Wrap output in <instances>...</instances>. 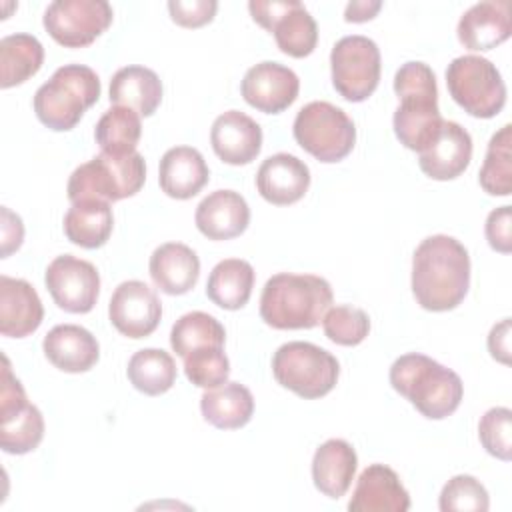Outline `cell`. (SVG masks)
Masks as SVG:
<instances>
[{
  "mask_svg": "<svg viewBox=\"0 0 512 512\" xmlns=\"http://www.w3.org/2000/svg\"><path fill=\"white\" fill-rule=\"evenodd\" d=\"M292 0H252L248 2V10L264 30L270 32L272 24L290 8Z\"/></svg>",
  "mask_w": 512,
  "mask_h": 512,
  "instance_id": "obj_44",
  "label": "cell"
},
{
  "mask_svg": "<svg viewBox=\"0 0 512 512\" xmlns=\"http://www.w3.org/2000/svg\"><path fill=\"white\" fill-rule=\"evenodd\" d=\"M200 410L206 422L220 430H236L250 422L254 414V396L240 382H224L208 388L200 398Z\"/></svg>",
  "mask_w": 512,
  "mask_h": 512,
  "instance_id": "obj_28",
  "label": "cell"
},
{
  "mask_svg": "<svg viewBox=\"0 0 512 512\" xmlns=\"http://www.w3.org/2000/svg\"><path fill=\"white\" fill-rule=\"evenodd\" d=\"M218 10L216 0H170L168 12L170 18L184 28H198L208 22H212L214 14Z\"/></svg>",
  "mask_w": 512,
  "mask_h": 512,
  "instance_id": "obj_42",
  "label": "cell"
},
{
  "mask_svg": "<svg viewBox=\"0 0 512 512\" xmlns=\"http://www.w3.org/2000/svg\"><path fill=\"white\" fill-rule=\"evenodd\" d=\"M300 78L280 62L264 60L246 70L240 92L242 98L264 114H278L298 98Z\"/></svg>",
  "mask_w": 512,
  "mask_h": 512,
  "instance_id": "obj_14",
  "label": "cell"
},
{
  "mask_svg": "<svg viewBox=\"0 0 512 512\" xmlns=\"http://www.w3.org/2000/svg\"><path fill=\"white\" fill-rule=\"evenodd\" d=\"M142 136L140 114L126 106L108 108L94 128V138L102 152L106 154H130L136 152L138 140Z\"/></svg>",
  "mask_w": 512,
  "mask_h": 512,
  "instance_id": "obj_34",
  "label": "cell"
},
{
  "mask_svg": "<svg viewBox=\"0 0 512 512\" xmlns=\"http://www.w3.org/2000/svg\"><path fill=\"white\" fill-rule=\"evenodd\" d=\"M358 456L352 444L342 438H330L320 444L312 458V480L316 490L328 498H342L356 474Z\"/></svg>",
  "mask_w": 512,
  "mask_h": 512,
  "instance_id": "obj_26",
  "label": "cell"
},
{
  "mask_svg": "<svg viewBox=\"0 0 512 512\" xmlns=\"http://www.w3.org/2000/svg\"><path fill=\"white\" fill-rule=\"evenodd\" d=\"M146 180V162L140 152L106 154L100 152L92 160L80 164L68 178V198L116 202L140 192Z\"/></svg>",
  "mask_w": 512,
  "mask_h": 512,
  "instance_id": "obj_5",
  "label": "cell"
},
{
  "mask_svg": "<svg viewBox=\"0 0 512 512\" xmlns=\"http://www.w3.org/2000/svg\"><path fill=\"white\" fill-rule=\"evenodd\" d=\"M394 92L404 96H438L436 76L426 62L410 60L402 64L394 74Z\"/></svg>",
  "mask_w": 512,
  "mask_h": 512,
  "instance_id": "obj_41",
  "label": "cell"
},
{
  "mask_svg": "<svg viewBox=\"0 0 512 512\" xmlns=\"http://www.w3.org/2000/svg\"><path fill=\"white\" fill-rule=\"evenodd\" d=\"M390 384L430 420H442L456 412L464 396V384L454 370L418 352L392 362Z\"/></svg>",
  "mask_w": 512,
  "mask_h": 512,
  "instance_id": "obj_3",
  "label": "cell"
},
{
  "mask_svg": "<svg viewBox=\"0 0 512 512\" xmlns=\"http://www.w3.org/2000/svg\"><path fill=\"white\" fill-rule=\"evenodd\" d=\"M24 238V226L18 214L2 206V258H8L14 250L20 248Z\"/></svg>",
  "mask_w": 512,
  "mask_h": 512,
  "instance_id": "obj_45",
  "label": "cell"
},
{
  "mask_svg": "<svg viewBox=\"0 0 512 512\" xmlns=\"http://www.w3.org/2000/svg\"><path fill=\"white\" fill-rule=\"evenodd\" d=\"M276 382L300 398H322L338 382L340 364L336 356L312 342H286L272 356Z\"/></svg>",
  "mask_w": 512,
  "mask_h": 512,
  "instance_id": "obj_6",
  "label": "cell"
},
{
  "mask_svg": "<svg viewBox=\"0 0 512 512\" xmlns=\"http://www.w3.org/2000/svg\"><path fill=\"white\" fill-rule=\"evenodd\" d=\"M44 318V306L34 286L22 278L0 276V332L8 338H24L36 332Z\"/></svg>",
  "mask_w": 512,
  "mask_h": 512,
  "instance_id": "obj_20",
  "label": "cell"
},
{
  "mask_svg": "<svg viewBox=\"0 0 512 512\" xmlns=\"http://www.w3.org/2000/svg\"><path fill=\"white\" fill-rule=\"evenodd\" d=\"M112 6L106 0H56L44 12L46 32L66 48L92 44L110 24Z\"/></svg>",
  "mask_w": 512,
  "mask_h": 512,
  "instance_id": "obj_11",
  "label": "cell"
},
{
  "mask_svg": "<svg viewBox=\"0 0 512 512\" xmlns=\"http://www.w3.org/2000/svg\"><path fill=\"white\" fill-rule=\"evenodd\" d=\"M210 170L204 156L192 146H174L164 152L158 168V182L166 196L188 200L208 182Z\"/></svg>",
  "mask_w": 512,
  "mask_h": 512,
  "instance_id": "obj_24",
  "label": "cell"
},
{
  "mask_svg": "<svg viewBox=\"0 0 512 512\" xmlns=\"http://www.w3.org/2000/svg\"><path fill=\"white\" fill-rule=\"evenodd\" d=\"M478 438L488 454L508 462L512 458V410L496 406L484 412L478 422Z\"/></svg>",
  "mask_w": 512,
  "mask_h": 512,
  "instance_id": "obj_40",
  "label": "cell"
},
{
  "mask_svg": "<svg viewBox=\"0 0 512 512\" xmlns=\"http://www.w3.org/2000/svg\"><path fill=\"white\" fill-rule=\"evenodd\" d=\"M46 358L62 372H88L100 358L96 336L78 324H58L42 340Z\"/></svg>",
  "mask_w": 512,
  "mask_h": 512,
  "instance_id": "obj_23",
  "label": "cell"
},
{
  "mask_svg": "<svg viewBox=\"0 0 512 512\" xmlns=\"http://www.w3.org/2000/svg\"><path fill=\"white\" fill-rule=\"evenodd\" d=\"M114 228L110 202L104 200H78L72 202L64 216L66 238L80 248H100L108 242Z\"/></svg>",
  "mask_w": 512,
  "mask_h": 512,
  "instance_id": "obj_29",
  "label": "cell"
},
{
  "mask_svg": "<svg viewBox=\"0 0 512 512\" xmlns=\"http://www.w3.org/2000/svg\"><path fill=\"white\" fill-rule=\"evenodd\" d=\"M44 62V46L32 34H10L0 40V86L12 88L32 78Z\"/></svg>",
  "mask_w": 512,
  "mask_h": 512,
  "instance_id": "obj_31",
  "label": "cell"
},
{
  "mask_svg": "<svg viewBox=\"0 0 512 512\" xmlns=\"http://www.w3.org/2000/svg\"><path fill=\"white\" fill-rule=\"evenodd\" d=\"M256 188L274 206L294 204L310 188V168L294 154H272L256 172Z\"/></svg>",
  "mask_w": 512,
  "mask_h": 512,
  "instance_id": "obj_15",
  "label": "cell"
},
{
  "mask_svg": "<svg viewBox=\"0 0 512 512\" xmlns=\"http://www.w3.org/2000/svg\"><path fill=\"white\" fill-rule=\"evenodd\" d=\"M438 506L442 512H486L490 496L480 480L470 474H458L444 484Z\"/></svg>",
  "mask_w": 512,
  "mask_h": 512,
  "instance_id": "obj_39",
  "label": "cell"
},
{
  "mask_svg": "<svg viewBox=\"0 0 512 512\" xmlns=\"http://www.w3.org/2000/svg\"><path fill=\"white\" fill-rule=\"evenodd\" d=\"M332 304V286L316 274L278 272L260 294V318L276 330H308Z\"/></svg>",
  "mask_w": 512,
  "mask_h": 512,
  "instance_id": "obj_2",
  "label": "cell"
},
{
  "mask_svg": "<svg viewBox=\"0 0 512 512\" xmlns=\"http://www.w3.org/2000/svg\"><path fill=\"white\" fill-rule=\"evenodd\" d=\"M472 160V136L458 122L444 120L438 138L418 154L420 170L432 180L458 178Z\"/></svg>",
  "mask_w": 512,
  "mask_h": 512,
  "instance_id": "obj_18",
  "label": "cell"
},
{
  "mask_svg": "<svg viewBox=\"0 0 512 512\" xmlns=\"http://www.w3.org/2000/svg\"><path fill=\"white\" fill-rule=\"evenodd\" d=\"M296 142L320 162H340L356 144V126L338 106L314 100L302 106L292 126Z\"/></svg>",
  "mask_w": 512,
  "mask_h": 512,
  "instance_id": "obj_7",
  "label": "cell"
},
{
  "mask_svg": "<svg viewBox=\"0 0 512 512\" xmlns=\"http://www.w3.org/2000/svg\"><path fill=\"white\" fill-rule=\"evenodd\" d=\"M512 126L504 124L492 134L486 150L478 182L492 196H508L512 192Z\"/></svg>",
  "mask_w": 512,
  "mask_h": 512,
  "instance_id": "obj_36",
  "label": "cell"
},
{
  "mask_svg": "<svg viewBox=\"0 0 512 512\" xmlns=\"http://www.w3.org/2000/svg\"><path fill=\"white\" fill-rule=\"evenodd\" d=\"M380 70V48L368 36H344L330 52L332 84L348 102L366 100L380 82Z\"/></svg>",
  "mask_w": 512,
  "mask_h": 512,
  "instance_id": "obj_9",
  "label": "cell"
},
{
  "mask_svg": "<svg viewBox=\"0 0 512 512\" xmlns=\"http://www.w3.org/2000/svg\"><path fill=\"white\" fill-rule=\"evenodd\" d=\"M224 342V326L214 316L200 310L180 316L170 330V346L180 358L204 346H224Z\"/></svg>",
  "mask_w": 512,
  "mask_h": 512,
  "instance_id": "obj_35",
  "label": "cell"
},
{
  "mask_svg": "<svg viewBox=\"0 0 512 512\" xmlns=\"http://www.w3.org/2000/svg\"><path fill=\"white\" fill-rule=\"evenodd\" d=\"M44 282L56 306L70 314L90 312L100 296L96 266L72 254L56 256L46 268Z\"/></svg>",
  "mask_w": 512,
  "mask_h": 512,
  "instance_id": "obj_12",
  "label": "cell"
},
{
  "mask_svg": "<svg viewBox=\"0 0 512 512\" xmlns=\"http://www.w3.org/2000/svg\"><path fill=\"white\" fill-rule=\"evenodd\" d=\"M382 8V2H368V0H358L350 2L344 10V20L346 22H366L376 16V12Z\"/></svg>",
  "mask_w": 512,
  "mask_h": 512,
  "instance_id": "obj_47",
  "label": "cell"
},
{
  "mask_svg": "<svg viewBox=\"0 0 512 512\" xmlns=\"http://www.w3.org/2000/svg\"><path fill=\"white\" fill-rule=\"evenodd\" d=\"M470 288V256L448 234L424 238L412 256V294L430 312L454 310Z\"/></svg>",
  "mask_w": 512,
  "mask_h": 512,
  "instance_id": "obj_1",
  "label": "cell"
},
{
  "mask_svg": "<svg viewBox=\"0 0 512 512\" xmlns=\"http://www.w3.org/2000/svg\"><path fill=\"white\" fill-rule=\"evenodd\" d=\"M100 98V78L84 64L60 66L34 94L38 120L56 132L72 130Z\"/></svg>",
  "mask_w": 512,
  "mask_h": 512,
  "instance_id": "obj_4",
  "label": "cell"
},
{
  "mask_svg": "<svg viewBox=\"0 0 512 512\" xmlns=\"http://www.w3.org/2000/svg\"><path fill=\"white\" fill-rule=\"evenodd\" d=\"M210 142L222 162L232 166L250 164L262 150V128L248 114L228 110L214 120Z\"/></svg>",
  "mask_w": 512,
  "mask_h": 512,
  "instance_id": "obj_17",
  "label": "cell"
},
{
  "mask_svg": "<svg viewBox=\"0 0 512 512\" xmlns=\"http://www.w3.org/2000/svg\"><path fill=\"white\" fill-rule=\"evenodd\" d=\"M484 234H486V240H488L490 248H494L496 252L508 254L512 250V214H510V206H500V208H496L488 214Z\"/></svg>",
  "mask_w": 512,
  "mask_h": 512,
  "instance_id": "obj_43",
  "label": "cell"
},
{
  "mask_svg": "<svg viewBox=\"0 0 512 512\" xmlns=\"http://www.w3.org/2000/svg\"><path fill=\"white\" fill-rule=\"evenodd\" d=\"M490 356L502 364H510V318H502L488 334Z\"/></svg>",
  "mask_w": 512,
  "mask_h": 512,
  "instance_id": "obj_46",
  "label": "cell"
},
{
  "mask_svg": "<svg viewBox=\"0 0 512 512\" xmlns=\"http://www.w3.org/2000/svg\"><path fill=\"white\" fill-rule=\"evenodd\" d=\"M322 328L328 340L340 346H356L370 332V318L362 308L338 304L330 306L322 318Z\"/></svg>",
  "mask_w": 512,
  "mask_h": 512,
  "instance_id": "obj_37",
  "label": "cell"
},
{
  "mask_svg": "<svg viewBox=\"0 0 512 512\" xmlns=\"http://www.w3.org/2000/svg\"><path fill=\"white\" fill-rule=\"evenodd\" d=\"M446 86L452 100L474 118H494L506 104V84L484 56L454 58L446 68Z\"/></svg>",
  "mask_w": 512,
  "mask_h": 512,
  "instance_id": "obj_8",
  "label": "cell"
},
{
  "mask_svg": "<svg viewBox=\"0 0 512 512\" xmlns=\"http://www.w3.org/2000/svg\"><path fill=\"white\" fill-rule=\"evenodd\" d=\"M410 494L400 476L386 464L366 466L348 502L350 512H406Z\"/></svg>",
  "mask_w": 512,
  "mask_h": 512,
  "instance_id": "obj_16",
  "label": "cell"
},
{
  "mask_svg": "<svg viewBox=\"0 0 512 512\" xmlns=\"http://www.w3.org/2000/svg\"><path fill=\"white\" fill-rule=\"evenodd\" d=\"M254 268L240 258L220 260L206 282V296L224 310H240L252 294Z\"/></svg>",
  "mask_w": 512,
  "mask_h": 512,
  "instance_id": "obj_30",
  "label": "cell"
},
{
  "mask_svg": "<svg viewBox=\"0 0 512 512\" xmlns=\"http://www.w3.org/2000/svg\"><path fill=\"white\" fill-rule=\"evenodd\" d=\"M110 102L132 108L140 116H152L162 102V82L146 66H124L110 80Z\"/></svg>",
  "mask_w": 512,
  "mask_h": 512,
  "instance_id": "obj_27",
  "label": "cell"
},
{
  "mask_svg": "<svg viewBox=\"0 0 512 512\" xmlns=\"http://www.w3.org/2000/svg\"><path fill=\"white\" fill-rule=\"evenodd\" d=\"M150 278L164 294L180 296L190 292L200 276L198 254L182 242H166L150 256Z\"/></svg>",
  "mask_w": 512,
  "mask_h": 512,
  "instance_id": "obj_25",
  "label": "cell"
},
{
  "mask_svg": "<svg viewBox=\"0 0 512 512\" xmlns=\"http://www.w3.org/2000/svg\"><path fill=\"white\" fill-rule=\"evenodd\" d=\"M196 228L210 240L240 236L250 224V208L234 190H214L196 206Z\"/></svg>",
  "mask_w": 512,
  "mask_h": 512,
  "instance_id": "obj_21",
  "label": "cell"
},
{
  "mask_svg": "<svg viewBox=\"0 0 512 512\" xmlns=\"http://www.w3.org/2000/svg\"><path fill=\"white\" fill-rule=\"evenodd\" d=\"M126 376L138 392L160 396L176 382V362L162 348H144L134 352L128 360Z\"/></svg>",
  "mask_w": 512,
  "mask_h": 512,
  "instance_id": "obj_32",
  "label": "cell"
},
{
  "mask_svg": "<svg viewBox=\"0 0 512 512\" xmlns=\"http://www.w3.org/2000/svg\"><path fill=\"white\" fill-rule=\"evenodd\" d=\"M394 110V134L402 146L414 152L426 150L440 134L442 114L438 96H404Z\"/></svg>",
  "mask_w": 512,
  "mask_h": 512,
  "instance_id": "obj_22",
  "label": "cell"
},
{
  "mask_svg": "<svg viewBox=\"0 0 512 512\" xmlns=\"http://www.w3.org/2000/svg\"><path fill=\"white\" fill-rule=\"evenodd\" d=\"M112 326L128 338L150 336L162 318V302L142 280H126L116 286L108 304Z\"/></svg>",
  "mask_w": 512,
  "mask_h": 512,
  "instance_id": "obj_13",
  "label": "cell"
},
{
  "mask_svg": "<svg viewBox=\"0 0 512 512\" xmlns=\"http://www.w3.org/2000/svg\"><path fill=\"white\" fill-rule=\"evenodd\" d=\"M44 438L42 412L28 402L22 382L12 374L10 362L2 356L0 384V444L6 454H28Z\"/></svg>",
  "mask_w": 512,
  "mask_h": 512,
  "instance_id": "obj_10",
  "label": "cell"
},
{
  "mask_svg": "<svg viewBox=\"0 0 512 512\" xmlns=\"http://www.w3.org/2000/svg\"><path fill=\"white\" fill-rule=\"evenodd\" d=\"M186 378L200 388H216L230 376V360L224 354V346H204L192 350L184 358Z\"/></svg>",
  "mask_w": 512,
  "mask_h": 512,
  "instance_id": "obj_38",
  "label": "cell"
},
{
  "mask_svg": "<svg viewBox=\"0 0 512 512\" xmlns=\"http://www.w3.org/2000/svg\"><path fill=\"white\" fill-rule=\"evenodd\" d=\"M270 32L278 48L292 58L310 56L318 42L316 20L298 0H292L290 8L272 24Z\"/></svg>",
  "mask_w": 512,
  "mask_h": 512,
  "instance_id": "obj_33",
  "label": "cell"
},
{
  "mask_svg": "<svg viewBox=\"0 0 512 512\" xmlns=\"http://www.w3.org/2000/svg\"><path fill=\"white\" fill-rule=\"evenodd\" d=\"M512 32L510 2L486 0L470 6L458 20V40L468 50H492Z\"/></svg>",
  "mask_w": 512,
  "mask_h": 512,
  "instance_id": "obj_19",
  "label": "cell"
}]
</instances>
